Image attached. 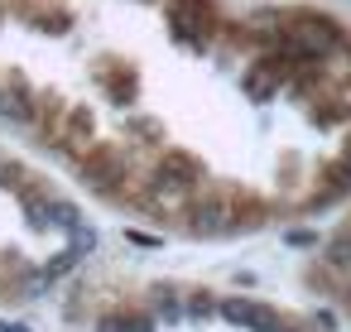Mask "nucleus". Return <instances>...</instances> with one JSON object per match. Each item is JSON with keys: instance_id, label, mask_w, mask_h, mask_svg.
<instances>
[{"instance_id": "obj_7", "label": "nucleus", "mask_w": 351, "mask_h": 332, "mask_svg": "<svg viewBox=\"0 0 351 332\" xmlns=\"http://www.w3.org/2000/svg\"><path fill=\"white\" fill-rule=\"evenodd\" d=\"M0 332H29V327H20V322H5V327H0Z\"/></svg>"}, {"instance_id": "obj_4", "label": "nucleus", "mask_w": 351, "mask_h": 332, "mask_svg": "<svg viewBox=\"0 0 351 332\" xmlns=\"http://www.w3.org/2000/svg\"><path fill=\"white\" fill-rule=\"evenodd\" d=\"M327 265L351 270V231H341V236H332V241H327Z\"/></svg>"}, {"instance_id": "obj_1", "label": "nucleus", "mask_w": 351, "mask_h": 332, "mask_svg": "<svg viewBox=\"0 0 351 332\" xmlns=\"http://www.w3.org/2000/svg\"><path fill=\"white\" fill-rule=\"evenodd\" d=\"M221 313H226L231 322H241V327H255V332H279V327H284L274 308L250 303V298H231V303H221Z\"/></svg>"}, {"instance_id": "obj_2", "label": "nucleus", "mask_w": 351, "mask_h": 332, "mask_svg": "<svg viewBox=\"0 0 351 332\" xmlns=\"http://www.w3.org/2000/svg\"><path fill=\"white\" fill-rule=\"evenodd\" d=\"M82 174H87V183H92V188L111 193V188H116V178L125 174V159H121V154H111V150H101V154H92V159L82 164Z\"/></svg>"}, {"instance_id": "obj_5", "label": "nucleus", "mask_w": 351, "mask_h": 332, "mask_svg": "<svg viewBox=\"0 0 351 332\" xmlns=\"http://www.w3.org/2000/svg\"><path fill=\"white\" fill-rule=\"evenodd\" d=\"M44 212H53L58 226H77V207H73V202H49Z\"/></svg>"}, {"instance_id": "obj_8", "label": "nucleus", "mask_w": 351, "mask_h": 332, "mask_svg": "<svg viewBox=\"0 0 351 332\" xmlns=\"http://www.w3.org/2000/svg\"><path fill=\"white\" fill-rule=\"evenodd\" d=\"M0 111H5V97H0Z\"/></svg>"}, {"instance_id": "obj_6", "label": "nucleus", "mask_w": 351, "mask_h": 332, "mask_svg": "<svg viewBox=\"0 0 351 332\" xmlns=\"http://www.w3.org/2000/svg\"><path fill=\"white\" fill-rule=\"evenodd\" d=\"M341 308H346V313H351V284H346V289H341Z\"/></svg>"}, {"instance_id": "obj_3", "label": "nucleus", "mask_w": 351, "mask_h": 332, "mask_svg": "<svg viewBox=\"0 0 351 332\" xmlns=\"http://www.w3.org/2000/svg\"><path fill=\"white\" fill-rule=\"evenodd\" d=\"M341 193H351V164H346V159H337V164L322 169V183H317V193H313V207H317V202H337Z\"/></svg>"}, {"instance_id": "obj_9", "label": "nucleus", "mask_w": 351, "mask_h": 332, "mask_svg": "<svg viewBox=\"0 0 351 332\" xmlns=\"http://www.w3.org/2000/svg\"><path fill=\"white\" fill-rule=\"evenodd\" d=\"M0 174H5V159H0Z\"/></svg>"}]
</instances>
